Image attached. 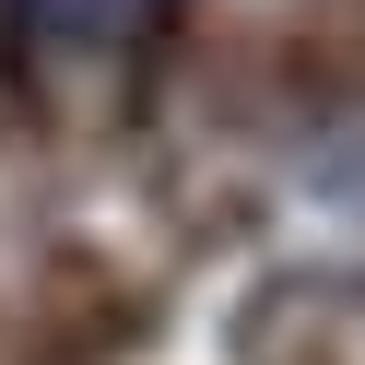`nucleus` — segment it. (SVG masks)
I'll list each match as a JSON object with an SVG mask.
<instances>
[{"instance_id":"nucleus-1","label":"nucleus","mask_w":365,"mask_h":365,"mask_svg":"<svg viewBox=\"0 0 365 365\" xmlns=\"http://www.w3.org/2000/svg\"><path fill=\"white\" fill-rule=\"evenodd\" d=\"M0 12H12V36L48 48V59H130V48H153L189 0H0Z\"/></svg>"}]
</instances>
